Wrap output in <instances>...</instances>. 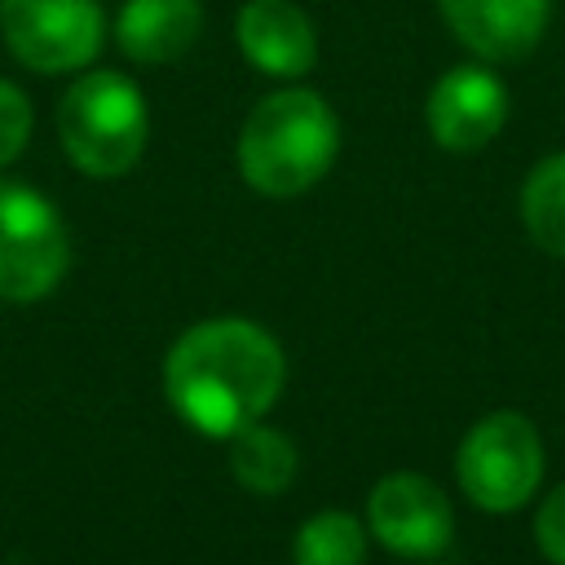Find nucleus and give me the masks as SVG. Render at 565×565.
<instances>
[{
    "instance_id": "2eb2a0df",
    "label": "nucleus",
    "mask_w": 565,
    "mask_h": 565,
    "mask_svg": "<svg viewBox=\"0 0 565 565\" xmlns=\"http://www.w3.org/2000/svg\"><path fill=\"white\" fill-rule=\"evenodd\" d=\"M31 137V102L13 79H0V168L22 154Z\"/></svg>"
},
{
    "instance_id": "f257e3e1",
    "label": "nucleus",
    "mask_w": 565,
    "mask_h": 565,
    "mask_svg": "<svg viewBox=\"0 0 565 565\" xmlns=\"http://www.w3.org/2000/svg\"><path fill=\"white\" fill-rule=\"evenodd\" d=\"M287 358L278 340L247 318H212L190 327L163 362L172 411L203 437H230L256 424L282 393Z\"/></svg>"
},
{
    "instance_id": "6e6552de",
    "label": "nucleus",
    "mask_w": 565,
    "mask_h": 565,
    "mask_svg": "<svg viewBox=\"0 0 565 565\" xmlns=\"http://www.w3.org/2000/svg\"><path fill=\"white\" fill-rule=\"evenodd\" d=\"M424 119L441 150L472 154L499 137L508 119V88L486 66H455L433 84Z\"/></svg>"
},
{
    "instance_id": "f03ea898",
    "label": "nucleus",
    "mask_w": 565,
    "mask_h": 565,
    "mask_svg": "<svg viewBox=\"0 0 565 565\" xmlns=\"http://www.w3.org/2000/svg\"><path fill=\"white\" fill-rule=\"evenodd\" d=\"M340 150V119L313 88H278L252 106L238 128V172L265 199L313 190Z\"/></svg>"
},
{
    "instance_id": "9d476101",
    "label": "nucleus",
    "mask_w": 565,
    "mask_h": 565,
    "mask_svg": "<svg viewBox=\"0 0 565 565\" xmlns=\"http://www.w3.org/2000/svg\"><path fill=\"white\" fill-rule=\"evenodd\" d=\"M437 9L459 44L486 62H516L547 31V0H437Z\"/></svg>"
},
{
    "instance_id": "423d86ee",
    "label": "nucleus",
    "mask_w": 565,
    "mask_h": 565,
    "mask_svg": "<svg viewBox=\"0 0 565 565\" xmlns=\"http://www.w3.org/2000/svg\"><path fill=\"white\" fill-rule=\"evenodd\" d=\"M0 35L22 66L66 75L102 53L106 18L97 0H0Z\"/></svg>"
},
{
    "instance_id": "4468645a",
    "label": "nucleus",
    "mask_w": 565,
    "mask_h": 565,
    "mask_svg": "<svg viewBox=\"0 0 565 565\" xmlns=\"http://www.w3.org/2000/svg\"><path fill=\"white\" fill-rule=\"evenodd\" d=\"M296 565H362L366 530L349 512H318L296 530Z\"/></svg>"
},
{
    "instance_id": "ddd939ff",
    "label": "nucleus",
    "mask_w": 565,
    "mask_h": 565,
    "mask_svg": "<svg viewBox=\"0 0 565 565\" xmlns=\"http://www.w3.org/2000/svg\"><path fill=\"white\" fill-rule=\"evenodd\" d=\"M521 221L543 252L565 260V150L530 168L521 185Z\"/></svg>"
},
{
    "instance_id": "9b49d317",
    "label": "nucleus",
    "mask_w": 565,
    "mask_h": 565,
    "mask_svg": "<svg viewBox=\"0 0 565 565\" xmlns=\"http://www.w3.org/2000/svg\"><path fill=\"white\" fill-rule=\"evenodd\" d=\"M199 31H203L199 0H124L115 18V44L141 66H163L185 57Z\"/></svg>"
},
{
    "instance_id": "20e7f679",
    "label": "nucleus",
    "mask_w": 565,
    "mask_h": 565,
    "mask_svg": "<svg viewBox=\"0 0 565 565\" xmlns=\"http://www.w3.org/2000/svg\"><path fill=\"white\" fill-rule=\"evenodd\" d=\"M463 494L486 512H516L543 481V441L521 411H494L477 419L455 455Z\"/></svg>"
},
{
    "instance_id": "dca6fc26",
    "label": "nucleus",
    "mask_w": 565,
    "mask_h": 565,
    "mask_svg": "<svg viewBox=\"0 0 565 565\" xmlns=\"http://www.w3.org/2000/svg\"><path fill=\"white\" fill-rule=\"evenodd\" d=\"M534 543L552 565H565V481L539 503L534 516Z\"/></svg>"
},
{
    "instance_id": "0eeeda50",
    "label": "nucleus",
    "mask_w": 565,
    "mask_h": 565,
    "mask_svg": "<svg viewBox=\"0 0 565 565\" xmlns=\"http://www.w3.org/2000/svg\"><path fill=\"white\" fill-rule=\"evenodd\" d=\"M366 521H371V534L388 552L415 556V561H428V556L446 552L450 539H455L450 499L441 494L437 481H428L419 472L380 477L371 499H366Z\"/></svg>"
},
{
    "instance_id": "1a4fd4ad",
    "label": "nucleus",
    "mask_w": 565,
    "mask_h": 565,
    "mask_svg": "<svg viewBox=\"0 0 565 565\" xmlns=\"http://www.w3.org/2000/svg\"><path fill=\"white\" fill-rule=\"evenodd\" d=\"M234 40L256 71L278 79H296L318 62V31L291 0H247L234 18Z\"/></svg>"
},
{
    "instance_id": "f8f14e48",
    "label": "nucleus",
    "mask_w": 565,
    "mask_h": 565,
    "mask_svg": "<svg viewBox=\"0 0 565 565\" xmlns=\"http://www.w3.org/2000/svg\"><path fill=\"white\" fill-rule=\"evenodd\" d=\"M225 441H230V468H234L238 486H247L252 494H278L291 486L300 459H296V446L287 433L265 428L256 419V424H243L238 433H230Z\"/></svg>"
},
{
    "instance_id": "7ed1b4c3",
    "label": "nucleus",
    "mask_w": 565,
    "mask_h": 565,
    "mask_svg": "<svg viewBox=\"0 0 565 565\" xmlns=\"http://www.w3.org/2000/svg\"><path fill=\"white\" fill-rule=\"evenodd\" d=\"M57 137L84 177H124L150 137L141 88L119 71L79 75L57 102Z\"/></svg>"
},
{
    "instance_id": "39448f33",
    "label": "nucleus",
    "mask_w": 565,
    "mask_h": 565,
    "mask_svg": "<svg viewBox=\"0 0 565 565\" xmlns=\"http://www.w3.org/2000/svg\"><path fill=\"white\" fill-rule=\"evenodd\" d=\"M71 265V238L57 207L22 185L0 181V300H40L49 296Z\"/></svg>"
}]
</instances>
